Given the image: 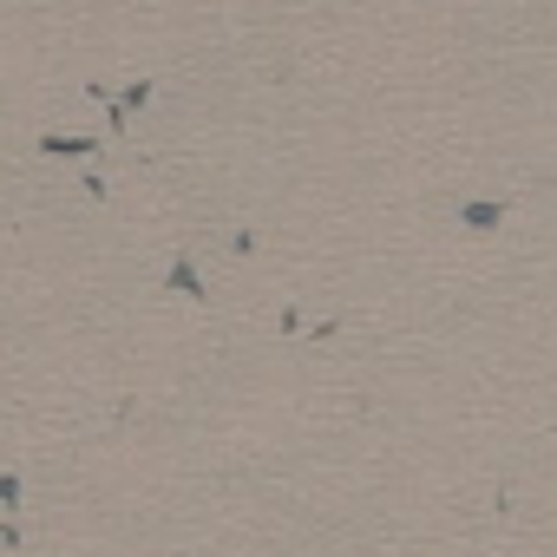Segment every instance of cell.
<instances>
[{
	"mask_svg": "<svg viewBox=\"0 0 557 557\" xmlns=\"http://www.w3.org/2000/svg\"><path fill=\"white\" fill-rule=\"evenodd\" d=\"M466 223H472V230H492V223H498V203H472Z\"/></svg>",
	"mask_w": 557,
	"mask_h": 557,
	"instance_id": "cell-2",
	"label": "cell"
},
{
	"mask_svg": "<svg viewBox=\"0 0 557 557\" xmlns=\"http://www.w3.org/2000/svg\"><path fill=\"white\" fill-rule=\"evenodd\" d=\"M47 151H66V158H92V138H40Z\"/></svg>",
	"mask_w": 557,
	"mask_h": 557,
	"instance_id": "cell-1",
	"label": "cell"
}]
</instances>
